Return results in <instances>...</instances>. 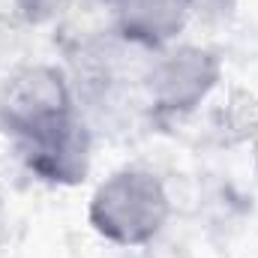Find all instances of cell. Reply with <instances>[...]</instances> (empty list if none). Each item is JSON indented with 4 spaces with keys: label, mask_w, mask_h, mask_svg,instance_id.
<instances>
[{
    "label": "cell",
    "mask_w": 258,
    "mask_h": 258,
    "mask_svg": "<svg viewBox=\"0 0 258 258\" xmlns=\"http://www.w3.org/2000/svg\"><path fill=\"white\" fill-rule=\"evenodd\" d=\"M0 132L21 162L48 183H78L90 165V135L57 66H21L0 84Z\"/></svg>",
    "instance_id": "6da1fadb"
},
{
    "label": "cell",
    "mask_w": 258,
    "mask_h": 258,
    "mask_svg": "<svg viewBox=\"0 0 258 258\" xmlns=\"http://www.w3.org/2000/svg\"><path fill=\"white\" fill-rule=\"evenodd\" d=\"M171 201L162 180L144 168H120L90 195L87 222L114 246H144L165 228Z\"/></svg>",
    "instance_id": "7a4b0ae2"
},
{
    "label": "cell",
    "mask_w": 258,
    "mask_h": 258,
    "mask_svg": "<svg viewBox=\"0 0 258 258\" xmlns=\"http://www.w3.org/2000/svg\"><path fill=\"white\" fill-rule=\"evenodd\" d=\"M222 78V63L216 51L201 45H168L159 48L147 66L144 90L150 111L162 120L186 117L207 102Z\"/></svg>",
    "instance_id": "3957f363"
},
{
    "label": "cell",
    "mask_w": 258,
    "mask_h": 258,
    "mask_svg": "<svg viewBox=\"0 0 258 258\" xmlns=\"http://www.w3.org/2000/svg\"><path fill=\"white\" fill-rule=\"evenodd\" d=\"M117 33L141 48H168L186 30L195 0H111Z\"/></svg>",
    "instance_id": "277c9868"
},
{
    "label": "cell",
    "mask_w": 258,
    "mask_h": 258,
    "mask_svg": "<svg viewBox=\"0 0 258 258\" xmlns=\"http://www.w3.org/2000/svg\"><path fill=\"white\" fill-rule=\"evenodd\" d=\"M246 138H249V147H252V153H255V159H258V111L252 114V123H249Z\"/></svg>",
    "instance_id": "5b68a950"
},
{
    "label": "cell",
    "mask_w": 258,
    "mask_h": 258,
    "mask_svg": "<svg viewBox=\"0 0 258 258\" xmlns=\"http://www.w3.org/2000/svg\"><path fill=\"white\" fill-rule=\"evenodd\" d=\"M0 228H3V207H0Z\"/></svg>",
    "instance_id": "8992f818"
}]
</instances>
